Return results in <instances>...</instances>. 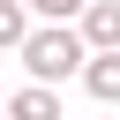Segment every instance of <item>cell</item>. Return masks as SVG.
<instances>
[{
	"instance_id": "cell-1",
	"label": "cell",
	"mask_w": 120,
	"mask_h": 120,
	"mask_svg": "<svg viewBox=\"0 0 120 120\" xmlns=\"http://www.w3.org/2000/svg\"><path fill=\"white\" fill-rule=\"evenodd\" d=\"M15 60L30 68V82H45V90H60L68 75H82V60H90V45H82V30H75V22H30V38L15 45Z\"/></svg>"
},
{
	"instance_id": "cell-2",
	"label": "cell",
	"mask_w": 120,
	"mask_h": 120,
	"mask_svg": "<svg viewBox=\"0 0 120 120\" xmlns=\"http://www.w3.org/2000/svg\"><path fill=\"white\" fill-rule=\"evenodd\" d=\"M75 30H82L90 52H120V0H90V8L75 15Z\"/></svg>"
},
{
	"instance_id": "cell-3",
	"label": "cell",
	"mask_w": 120,
	"mask_h": 120,
	"mask_svg": "<svg viewBox=\"0 0 120 120\" xmlns=\"http://www.w3.org/2000/svg\"><path fill=\"white\" fill-rule=\"evenodd\" d=\"M8 120H60V90H45V82H22L8 105H0Z\"/></svg>"
},
{
	"instance_id": "cell-4",
	"label": "cell",
	"mask_w": 120,
	"mask_h": 120,
	"mask_svg": "<svg viewBox=\"0 0 120 120\" xmlns=\"http://www.w3.org/2000/svg\"><path fill=\"white\" fill-rule=\"evenodd\" d=\"M82 90L98 105H120V52H90L82 60Z\"/></svg>"
},
{
	"instance_id": "cell-5",
	"label": "cell",
	"mask_w": 120,
	"mask_h": 120,
	"mask_svg": "<svg viewBox=\"0 0 120 120\" xmlns=\"http://www.w3.org/2000/svg\"><path fill=\"white\" fill-rule=\"evenodd\" d=\"M22 38H30V8L22 0H0V52H15Z\"/></svg>"
},
{
	"instance_id": "cell-6",
	"label": "cell",
	"mask_w": 120,
	"mask_h": 120,
	"mask_svg": "<svg viewBox=\"0 0 120 120\" xmlns=\"http://www.w3.org/2000/svg\"><path fill=\"white\" fill-rule=\"evenodd\" d=\"M22 8H30V15H45V22H75L90 0H22Z\"/></svg>"
},
{
	"instance_id": "cell-7",
	"label": "cell",
	"mask_w": 120,
	"mask_h": 120,
	"mask_svg": "<svg viewBox=\"0 0 120 120\" xmlns=\"http://www.w3.org/2000/svg\"><path fill=\"white\" fill-rule=\"evenodd\" d=\"M0 120H8V112H0Z\"/></svg>"
}]
</instances>
